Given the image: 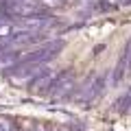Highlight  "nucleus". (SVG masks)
I'll list each match as a JSON object with an SVG mask.
<instances>
[{
  "instance_id": "f257e3e1",
  "label": "nucleus",
  "mask_w": 131,
  "mask_h": 131,
  "mask_svg": "<svg viewBox=\"0 0 131 131\" xmlns=\"http://www.w3.org/2000/svg\"><path fill=\"white\" fill-rule=\"evenodd\" d=\"M0 131H20L15 118L11 116H0Z\"/></svg>"
}]
</instances>
